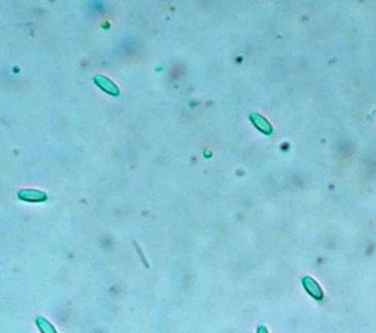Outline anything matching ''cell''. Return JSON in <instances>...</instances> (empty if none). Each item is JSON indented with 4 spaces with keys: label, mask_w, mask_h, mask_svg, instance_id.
<instances>
[{
    "label": "cell",
    "mask_w": 376,
    "mask_h": 333,
    "mask_svg": "<svg viewBox=\"0 0 376 333\" xmlns=\"http://www.w3.org/2000/svg\"><path fill=\"white\" fill-rule=\"evenodd\" d=\"M251 120H252V123L257 127L261 133H264V134L273 133V126H271V123H270L264 116H261L260 113H256V112L251 113Z\"/></svg>",
    "instance_id": "cell-4"
},
{
    "label": "cell",
    "mask_w": 376,
    "mask_h": 333,
    "mask_svg": "<svg viewBox=\"0 0 376 333\" xmlns=\"http://www.w3.org/2000/svg\"><path fill=\"white\" fill-rule=\"evenodd\" d=\"M303 285L305 291L309 294L312 298H315L317 301H322L325 298V294H323V289L316 283V280H313L309 276H305L303 279Z\"/></svg>",
    "instance_id": "cell-1"
},
{
    "label": "cell",
    "mask_w": 376,
    "mask_h": 333,
    "mask_svg": "<svg viewBox=\"0 0 376 333\" xmlns=\"http://www.w3.org/2000/svg\"><path fill=\"white\" fill-rule=\"evenodd\" d=\"M257 333H268V329H267L266 326H258Z\"/></svg>",
    "instance_id": "cell-6"
},
{
    "label": "cell",
    "mask_w": 376,
    "mask_h": 333,
    "mask_svg": "<svg viewBox=\"0 0 376 333\" xmlns=\"http://www.w3.org/2000/svg\"><path fill=\"white\" fill-rule=\"evenodd\" d=\"M95 83L104 92H107L111 96H118L119 89L118 86L114 83L112 81H110L107 77H103V75H96L95 77Z\"/></svg>",
    "instance_id": "cell-3"
},
{
    "label": "cell",
    "mask_w": 376,
    "mask_h": 333,
    "mask_svg": "<svg viewBox=\"0 0 376 333\" xmlns=\"http://www.w3.org/2000/svg\"><path fill=\"white\" fill-rule=\"evenodd\" d=\"M36 324L38 326V329L41 331V333H58L56 329L52 326L51 322L48 319H45L44 317H37Z\"/></svg>",
    "instance_id": "cell-5"
},
{
    "label": "cell",
    "mask_w": 376,
    "mask_h": 333,
    "mask_svg": "<svg viewBox=\"0 0 376 333\" xmlns=\"http://www.w3.org/2000/svg\"><path fill=\"white\" fill-rule=\"evenodd\" d=\"M18 198L26 202H43L47 200V194L40 190H33V189H23L18 191Z\"/></svg>",
    "instance_id": "cell-2"
}]
</instances>
